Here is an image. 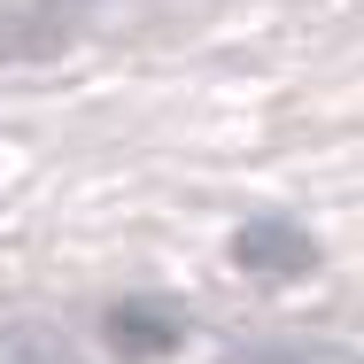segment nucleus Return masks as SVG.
<instances>
[{"mask_svg": "<svg viewBox=\"0 0 364 364\" xmlns=\"http://www.w3.org/2000/svg\"><path fill=\"white\" fill-rule=\"evenodd\" d=\"M225 364H349L341 349H232Z\"/></svg>", "mask_w": 364, "mask_h": 364, "instance_id": "4", "label": "nucleus"}, {"mask_svg": "<svg viewBox=\"0 0 364 364\" xmlns=\"http://www.w3.org/2000/svg\"><path fill=\"white\" fill-rule=\"evenodd\" d=\"M109 341H117L124 357H163V349H178V318L155 310V302H124V310L109 318Z\"/></svg>", "mask_w": 364, "mask_h": 364, "instance_id": "2", "label": "nucleus"}, {"mask_svg": "<svg viewBox=\"0 0 364 364\" xmlns=\"http://www.w3.org/2000/svg\"><path fill=\"white\" fill-rule=\"evenodd\" d=\"M232 256H240V272H256V279H294V272L318 264L310 232H294V225H279V218L240 225V232H232Z\"/></svg>", "mask_w": 364, "mask_h": 364, "instance_id": "1", "label": "nucleus"}, {"mask_svg": "<svg viewBox=\"0 0 364 364\" xmlns=\"http://www.w3.org/2000/svg\"><path fill=\"white\" fill-rule=\"evenodd\" d=\"M0 364H85L55 326H0Z\"/></svg>", "mask_w": 364, "mask_h": 364, "instance_id": "3", "label": "nucleus"}]
</instances>
